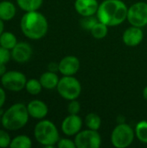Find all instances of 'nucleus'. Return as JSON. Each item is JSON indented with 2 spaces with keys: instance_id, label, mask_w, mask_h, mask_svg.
<instances>
[{
  "instance_id": "obj_17",
  "label": "nucleus",
  "mask_w": 147,
  "mask_h": 148,
  "mask_svg": "<svg viewBox=\"0 0 147 148\" xmlns=\"http://www.w3.org/2000/svg\"><path fill=\"white\" fill-rule=\"evenodd\" d=\"M16 15V7L10 1L0 2V18L3 21H9Z\"/></svg>"
},
{
  "instance_id": "obj_23",
  "label": "nucleus",
  "mask_w": 147,
  "mask_h": 148,
  "mask_svg": "<svg viewBox=\"0 0 147 148\" xmlns=\"http://www.w3.org/2000/svg\"><path fill=\"white\" fill-rule=\"evenodd\" d=\"M135 136L137 139L142 142L147 144V121H139L136 127H135Z\"/></svg>"
},
{
  "instance_id": "obj_14",
  "label": "nucleus",
  "mask_w": 147,
  "mask_h": 148,
  "mask_svg": "<svg viewBox=\"0 0 147 148\" xmlns=\"http://www.w3.org/2000/svg\"><path fill=\"white\" fill-rule=\"evenodd\" d=\"M97 0H75V9L82 16H90L97 13L99 8Z\"/></svg>"
},
{
  "instance_id": "obj_2",
  "label": "nucleus",
  "mask_w": 147,
  "mask_h": 148,
  "mask_svg": "<svg viewBox=\"0 0 147 148\" xmlns=\"http://www.w3.org/2000/svg\"><path fill=\"white\" fill-rule=\"evenodd\" d=\"M22 32L32 40L42 38L48 32L49 23L46 17L37 10L26 12L20 23Z\"/></svg>"
},
{
  "instance_id": "obj_33",
  "label": "nucleus",
  "mask_w": 147,
  "mask_h": 148,
  "mask_svg": "<svg viewBox=\"0 0 147 148\" xmlns=\"http://www.w3.org/2000/svg\"><path fill=\"white\" fill-rule=\"evenodd\" d=\"M3 29H4V24H3V21L0 18V35L3 32Z\"/></svg>"
},
{
  "instance_id": "obj_34",
  "label": "nucleus",
  "mask_w": 147,
  "mask_h": 148,
  "mask_svg": "<svg viewBox=\"0 0 147 148\" xmlns=\"http://www.w3.org/2000/svg\"><path fill=\"white\" fill-rule=\"evenodd\" d=\"M143 97H144V99L147 101V86L144 88V90H143Z\"/></svg>"
},
{
  "instance_id": "obj_15",
  "label": "nucleus",
  "mask_w": 147,
  "mask_h": 148,
  "mask_svg": "<svg viewBox=\"0 0 147 148\" xmlns=\"http://www.w3.org/2000/svg\"><path fill=\"white\" fill-rule=\"evenodd\" d=\"M27 109L29 116L34 119L42 120L46 117L49 112L48 106L42 101L33 100L27 105Z\"/></svg>"
},
{
  "instance_id": "obj_4",
  "label": "nucleus",
  "mask_w": 147,
  "mask_h": 148,
  "mask_svg": "<svg viewBox=\"0 0 147 148\" xmlns=\"http://www.w3.org/2000/svg\"><path fill=\"white\" fill-rule=\"evenodd\" d=\"M34 135L36 141L46 147H54L60 140L58 129L55 125L48 120L40 121L36 125Z\"/></svg>"
},
{
  "instance_id": "obj_1",
  "label": "nucleus",
  "mask_w": 147,
  "mask_h": 148,
  "mask_svg": "<svg viewBox=\"0 0 147 148\" xmlns=\"http://www.w3.org/2000/svg\"><path fill=\"white\" fill-rule=\"evenodd\" d=\"M128 8L121 0H104L100 3L97 18L108 27L121 24L127 18Z\"/></svg>"
},
{
  "instance_id": "obj_11",
  "label": "nucleus",
  "mask_w": 147,
  "mask_h": 148,
  "mask_svg": "<svg viewBox=\"0 0 147 148\" xmlns=\"http://www.w3.org/2000/svg\"><path fill=\"white\" fill-rule=\"evenodd\" d=\"M80 69V61L75 56H67L58 63V71L65 75L71 76L75 75Z\"/></svg>"
},
{
  "instance_id": "obj_18",
  "label": "nucleus",
  "mask_w": 147,
  "mask_h": 148,
  "mask_svg": "<svg viewBox=\"0 0 147 148\" xmlns=\"http://www.w3.org/2000/svg\"><path fill=\"white\" fill-rule=\"evenodd\" d=\"M16 37L11 32H3L0 35V46L10 50L16 45Z\"/></svg>"
},
{
  "instance_id": "obj_32",
  "label": "nucleus",
  "mask_w": 147,
  "mask_h": 148,
  "mask_svg": "<svg viewBox=\"0 0 147 148\" xmlns=\"http://www.w3.org/2000/svg\"><path fill=\"white\" fill-rule=\"evenodd\" d=\"M6 73V67L3 63H0V76H3Z\"/></svg>"
},
{
  "instance_id": "obj_12",
  "label": "nucleus",
  "mask_w": 147,
  "mask_h": 148,
  "mask_svg": "<svg viewBox=\"0 0 147 148\" xmlns=\"http://www.w3.org/2000/svg\"><path fill=\"white\" fill-rule=\"evenodd\" d=\"M32 53V48L28 42H20L11 49V57L15 62L23 63L30 59Z\"/></svg>"
},
{
  "instance_id": "obj_27",
  "label": "nucleus",
  "mask_w": 147,
  "mask_h": 148,
  "mask_svg": "<svg viewBox=\"0 0 147 148\" xmlns=\"http://www.w3.org/2000/svg\"><path fill=\"white\" fill-rule=\"evenodd\" d=\"M11 142L9 134L3 130H0V147H8Z\"/></svg>"
},
{
  "instance_id": "obj_10",
  "label": "nucleus",
  "mask_w": 147,
  "mask_h": 148,
  "mask_svg": "<svg viewBox=\"0 0 147 148\" xmlns=\"http://www.w3.org/2000/svg\"><path fill=\"white\" fill-rule=\"evenodd\" d=\"M82 125V119L78 114H69L62 121V131L67 136H74L81 131Z\"/></svg>"
},
{
  "instance_id": "obj_16",
  "label": "nucleus",
  "mask_w": 147,
  "mask_h": 148,
  "mask_svg": "<svg viewBox=\"0 0 147 148\" xmlns=\"http://www.w3.org/2000/svg\"><path fill=\"white\" fill-rule=\"evenodd\" d=\"M59 80L60 79H59L58 75H56V73L52 72V71H47V72L43 73L40 76V79H39L42 88H46V89L56 88Z\"/></svg>"
},
{
  "instance_id": "obj_21",
  "label": "nucleus",
  "mask_w": 147,
  "mask_h": 148,
  "mask_svg": "<svg viewBox=\"0 0 147 148\" xmlns=\"http://www.w3.org/2000/svg\"><path fill=\"white\" fill-rule=\"evenodd\" d=\"M91 34L95 39H103L107 36L108 32V26L98 21L91 29Z\"/></svg>"
},
{
  "instance_id": "obj_36",
  "label": "nucleus",
  "mask_w": 147,
  "mask_h": 148,
  "mask_svg": "<svg viewBox=\"0 0 147 148\" xmlns=\"http://www.w3.org/2000/svg\"><path fill=\"white\" fill-rule=\"evenodd\" d=\"M146 26H147V24H146Z\"/></svg>"
},
{
  "instance_id": "obj_25",
  "label": "nucleus",
  "mask_w": 147,
  "mask_h": 148,
  "mask_svg": "<svg viewBox=\"0 0 147 148\" xmlns=\"http://www.w3.org/2000/svg\"><path fill=\"white\" fill-rule=\"evenodd\" d=\"M98 18L94 17L93 16H83V18L81 21V25L83 29L91 30V29L94 27V25L98 22Z\"/></svg>"
},
{
  "instance_id": "obj_29",
  "label": "nucleus",
  "mask_w": 147,
  "mask_h": 148,
  "mask_svg": "<svg viewBox=\"0 0 147 148\" xmlns=\"http://www.w3.org/2000/svg\"><path fill=\"white\" fill-rule=\"evenodd\" d=\"M57 147L59 148H75V143L74 140L69 139H61L57 142Z\"/></svg>"
},
{
  "instance_id": "obj_28",
  "label": "nucleus",
  "mask_w": 147,
  "mask_h": 148,
  "mask_svg": "<svg viewBox=\"0 0 147 148\" xmlns=\"http://www.w3.org/2000/svg\"><path fill=\"white\" fill-rule=\"evenodd\" d=\"M11 57V52L10 49L0 46V63H7Z\"/></svg>"
},
{
  "instance_id": "obj_5",
  "label": "nucleus",
  "mask_w": 147,
  "mask_h": 148,
  "mask_svg": "<svg viewBox=\"0 0 147 148\" xmlns=\"http://www.w3.org/2000/svg\"><path fill=\"white\" fill-rule=\"evenodd\" d=\"M135 132L126 123L117 125L111 134V142L113 147L117 148H126L130 147L133 142Z\"/></svg>"
},
{
  "instance_id": "obj_6",
  "label": "nucleus",
  "mask_w": 147,
  "mask_h": 148,
  "mask_svg": "<svg viewBox=\"0 0 147 148\" xmlns=\"http://www.w3.org/2000/svg\"><path fill=\"white\" fill-rule=\"evenodd\" d=\"M58 94L68 101L76 100L81 93V85L80 82L71 76H63L59 80L58 85L56 87Z\"/></svg>"
},
{
  "instance_id": "obj_19",
  "label": "nucleus",
  "mask_w": 147,
  "mask_h": 148,
  "mask_svg": "<svg viewBox=\"0 0 147 148\" xmlns=\"http://www.w3.org/2000/svg\"><path fill=\"white\" fill-rule=\"evenodd\" d=\"M43 0H16L18 6L24 11L37 10L42 4Z\"/></svg>"
},
{
  "instance_id": "obj_26",
  "label": "nucleus",
  "mask_w": 147,
  "mask_h": 148,
  "mask_svg": "<svg viewBox=\"0 0 147 148\" xmlns=\"http://www.w3.org/2000/svg\"><path fill=\"white\" fill-rule=\"evenodd\" d=\"M81 110V104L76 100L70 101L69 104L68 105V112L69 114H78Z\"/></svg>"
},
{
  "instance_id": "obj_24",
  "label": "nucleus",
  "mask_w": 147,
  "mask_h": 148,
  "mask_svg": "<svg viewBox=\"0 0 147 148\" xmlns=\"http://www.w3.org/2000/svg\"><path fill=\"white\" fill-rule=\"evenodd\" d=\"M25 88H26L27 92L29 95H39L41 93L42 88V84H41V82H40L39 80L30 79V80L27 81Z\"/></svg>"
},
{
  "instance_id": "obj_31",
  "label": "nucleus",
  "mask_w": 147,
  "mask_h": 148,
  "mask_svg": "<svg viewBox=\"0 0 147 148\" xmlns=\"http://www.w3.org/2000/svg\"><path fill=\"white\" fill-rule=\"evenodd\" d=\"M49 71H52V72H56L58 71V63L56 62H50L48 66Z\"/></svg>"
},
{
  "instance_id": "obj_35",
  "label": "nucleus",
  "mask_w": 147,
  "mask_h": 148,
  "mask_svg": "<svg viewBox=\"0 0 147 148\" xmlns=\"http://www.w3.org/2000/svg\"><path fill=\"white\" fill-rule=\"evenodd\" d=\"M1 120H2V116H1V114H0V123H1Z\"/></svg>"
},
{
  "instance_id": "obj_3",
  "label": "nucleus",
  "mask_w": 147,
  "mask_h": 148,
  "mask_svg": "<svg viewBox=\"0 0 147 148\" xmlns=\"http://www.w3.org/2000/svg\"><path fill=\"white\" fill-rule=\"evenodd\" d=\"M29 116L27 106L23 103H16L3 113L1 123L5 129L16 131L23 128L27 124Z\"/></svg>"
},
{
  "instance_id": "obj_8",
  "label": "nucleus",
  "mask_w": 147,
  "mask_h": 148,
  "mask_svg": "<svg viewBox=\"0 0 147 148\" xmlns=\"http://www.w3.org/2000/svg\"><path fill=\"white\" fill-rule=\"evenodd\" d=\"M127 21L132 26L142 28L147 24V3L137 2L128 8Z\"/></svg>"
},
{
  "instance_id": "obj_30",
  "label": "nucleus",
  "mask_w": 147,
  "mask_h": 148,
  "mask_svg": "<svg viewBox=\"0 0 147 148\" xmlns=\"http://www.w3.org/2000/svg\"><path fill=\"white\" fill-rule=\"evenodd\" d=\"M5 100H6L5 92H4V90L0 87V108L3 106V104H4V102H5Z\"/></svg>"
},
{
  "instance_id": "obj_20",
  "label": "nucleus",
  "mask_w": 147,
  "mask_h": 148,
  "mask_svg": "<svg viewBox=\"0 0 147 148\" xmlns=\"http://www.w3.org/2000/svg\"><path fill=\"white\" fill-rule=\"evenodd\" d=\"M85 125L88 128L98 131L101 126V119L95 113H90L85 117Z\"/></svg>"
},
{
  "instance_id": "obj_7",
  "label": "nucleus",
  "mask_w": 147,
  "mask_h": 148,
  "mask_svg": "<svg viewBox=\"0 0 147 148\" xmlns=\"http://www.w3.org/2000/svg\"><path fill=\"white\" fill-rule=\"evenodd\" d=\"M74 141L77 148H99L101 146V137L98 131L89 128L80 131Z\"/></svg>"
},
{
  "instance_id": "obj_13",
  "label": "nucleus",
  "mask_w": 147,
  "mask_h": 148,
  "mask_svg": "<svg viewBox=\"0 0 147 148\" xmlns=\"http://www.w3.org/2000/svg\"><path fill=\"white\" fill-rule=\"evenodd\" d=\"M144 38V33L139 27L132 26L126 29L123 35L122 40L123 42L129 47H135L138 46Z\"/></svg>"
},
{
  "instance_id": "obj_9",
  "label": "nucleus",
  "mask_w": 147,
  "mask_h": 148,
  "mask_svg": "<svg viewBox=\"0 0 147 148\" xmlns=\"http://www.w3.org/2000/svg\"><path fill=\"white\" fill-rule=\"evenodd\" d=\"M26 82L27 79L25 75L16 70L8 71L1 76L2 86L13 92H18L23 89L26 86Z\"/></svg>"
},
{
  "instance_id": "obj_22",
  "label": "nucleus",
  "mask_w": 147,
  "mask_h": 148,
  "mask_svg": "<svg viewBox=\"0 0 147 148\" xmlns=\"http://www.w3.org/2000/svg\"><path fill=\"white\" fill-rule=\"evenodd\" d=\"M31 146L32 141L26 135H19L15 137L10 145V147L12 148H29Z\"/></svg>"
}]
</instances>
